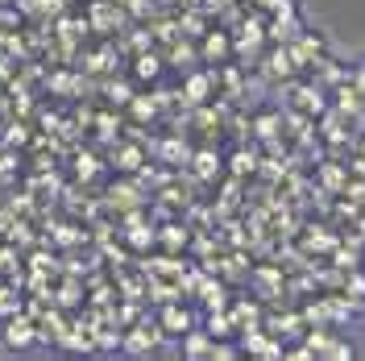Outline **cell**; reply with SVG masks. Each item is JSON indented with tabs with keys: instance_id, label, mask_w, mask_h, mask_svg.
<instances>
[{
	"instance_id": "3957f363",
	"label": "cell",
	"mask_w": 365,
	"mask_h": 361,
	"mask_svg": "<svg viewBox=\"0 0 365 361\" xmlns=\"http://www.w3.org/2000/svg\"><path fill=\"white\" fill-rule=\"evenodd\" d=\"M162 332H166V337H187V332H191V316H187L182 307H175V303H166V307H162Z\"/></svg>"
},
{
	"instance_id": "8992f818",
	"label": "cell",
	"mask_w": 365,
	"mask_h": 361,
	"mask_svg": "<svg viewBox=\"0 0 365 361\" xmlns=\"http://www.w3.org/2000/svg\"><path fill=\"white\" fill-rule=\"evenodd\" d=\"M13 312H17V299L9 287H0V316H13Z\"/></svg>"
},
{
	"instance_id": "ba28073f",
	"label": "cell",
	"mask_w": 365,
	"mask_h": 361,
	"mask_svg": "<svg viewBox=\"0 0 365 361\" xmlns=\"http://www.w3.org/2000/svg\"><path fill=\"white\" fill-rule=\"evenodd\" d=\"M353 291L365 295V278H361V274H353V278H349V295H353Z\"/></svg>"
},
{
	"instance_id": "6da1fadb",
	"label": "cell",
	"mask_w": 365,
	"mask_h": 361,
	"mask_svg": "<svg viewBox=\"0 0 365 361\" xmlns=\"http://www.w3.org/2000/svg\"><path fill=\"white\" fill-rule=\"evenodd\" d=\"M34 340H38V324L21 312H13V316L4 320V328H0V345H9V349H34Z\"/></svg>"
},
{
	"instance_id": "7a4b0ae2",
	"label": "cell",
	"mask_w": 365,
	"mask_h": 361,
	"mask_svg": "<svg viewBox=\"0 0 365 361\" xmlns=\"http://www.w3.org/2000/svg\"><path fill=\"white\" fill-rule=\"evenodd\" d=\"M162 337H166V332H162V324H137L120 345H125L129 353H150V349H158V345H162Z\"/></svg>"
},
{
	"instance_id": "52a82bcc",
	"label": "cell",
	"mask_w": 365,
	"mask_h": 361,
	"mask_svg": "<svg viewBox=\"0 0 365 361\" xmlns=\"http://www.w3.org/2000/svg\"><path fill=\"white\" fill-rule=\"evenodd\" d=\"M204 91H207V79H204V75H200V79H191V96H195V100H200Z\"/></svg>"
},
{
	"instance_id": "277c9868",
	"label": "cell",
	"mask_w": 365,
	"mask_h": 361,
	"mask_svg": "<svg viewBox=\"0 0 365 361\" xmlns=\"http://www.w3.org/2000/svg\"><path fill=\"white\" fill-rule=\"evenodd\" d=\"M182 353H187V357H212V340H207V332H187Z\"/></svg>"
},
{
	"instance_id": "5b68a950",
	"label": "cell",
	"mask_w": 365,
	"mask_h": 361,
	"mask_svg": "<svg viewBox=\"0 0 365 361\" xmlns=\"http://www.w3.org/2000/svg\"><path fill=\"white\" fill-rule=\"evenodd\" d=\"M245 349H250V353H262V357H278V353H282L278 345H270V340H262V332H250V340H245Z\"/></svg>"
}]
</instances>
